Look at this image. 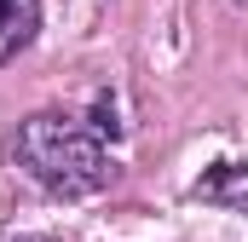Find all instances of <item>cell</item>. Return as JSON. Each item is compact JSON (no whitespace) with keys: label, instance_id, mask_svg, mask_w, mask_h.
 <instances>
[{"label":"cell","instance_id":"2","mask_svg":"<svg viewBox=\"0 0 248 242\" xmlns=\"http://www.w3.org/2000/svg\"><path fill=\"white\" fill-rule=\"evenodd\" d=\"M190 196H196V202H219V208L248 213V167H237V162H214L202 179L190 184Z\"/></svg>","mask_w":248,"mask_h":242},{"label":"cell","instance_id":"1","mask_svg":"<svg viewBox=\"0 0 248 242\" xmlns=\"http://www.w3.org/2000/svg\"><path fill=\"white\" fill-rule=\"evenodd\" d=\"M12 156L23 162L29 179H41L46 190L58 196H87L110 179V162H104V144L75 127V121H58V116H35L17 127L12 138Z\"/></svg>","mask_w":248,"mask_h":242},{"label":"cell","instance_id":"4","mask_svg":"<svg viewBox=\"0 0 248 242\" xmlns=\"http://www.w3.org/2000/svg\"><path fill=\"white\" fill-rule=\"evenodd\" d=\"M6 242H41V237H6Z\"/></svg>","mask_w":248,"mask_h":242},{"label":"cell","instance_id":"3","mask_svg":"<svg viewBox=\"0 0 248 242\" xmlns=\"http://www.w3.org/2000/svg\"><path fill=\"white\" fill-rule=\"evenodd\" d=\"M12 6H17V0H0V17H6V12H12Z\"/></svg>","mask_w":248,"mask_h":242}]
</instances>
